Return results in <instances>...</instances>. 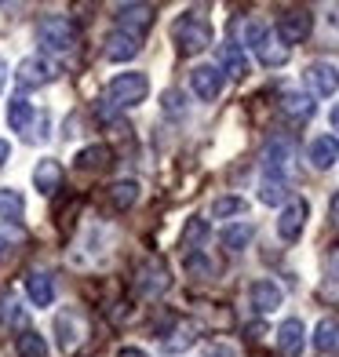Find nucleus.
I'll list each match as a JSON object with an SVG mask.
<instances>
[{"instance_id": "31", "label": "nucleus", "mask_w": 339, "mask_h": 357, "mask_svg": "<svg viewBox=\"0 0 339 357\" xmlns=\"http://www.w3.org/2000/svg\"><path fill=\"white\" fill-rule=\"evenodd\" d=\"M259 201H263V204H285V201H288V183H285V178H273V175H263Z\"/></svg>"}, {"instance_id": "11", "label": "nucleus", "mask_w": 339, "mask_h": 357, "mask_svg": "<svg viewBox=\"0 0 339 357\" xmlns=\"http://www.w3.org/2000/svg\"><path fill=\"white\" fill-rule=\"evenodd\" d=\"M306 84H310V91L317 99H329V95L339 91V70L332 62H310L306 66Z\"/></svg>"}, {"instance_id": "36", "label": "nucleus", "mask_w": 339, "mask_h": 357, "mask_svg": "<svg viewBox=\"0 0 339 357\" xmlns=\"http://www.w3.org/2000/svg\"><path fill=\"white\" fill-rule=\"evenodd\" d=\"M8 157H11V142H8V139H0V165H4Z\"/></svg>"}, {"instance_id": "35", "label": "nucleus", "mask_w": 339, "mask_h": 357, "mask_svg": "<svg viewBox=\"0 0 339 357\" xmlns=\"http://www.w3.org/2000/svg\"><path fill=\"white\" fill-rule=\"evenodd\" d=\"M117 357H150V354L142 350V347H121V350H117Z\"/></svg>"}, {"instance_id": "25", "label": "nucleus", "mask_w": 339, "mask_h": 357, "mask_svg": "<svg viewBox=\"0 0 339 357\" xmlns=\"http://www.w3.org/2000/svg\"><path fill=\"white\" fill-rule=\"evenodd\" d=\"M139 201V183L135 178H117V183L110 186V204H113V212H128Z\"/></svg>"}, {"instance_id": "9", "label": "nucleus", "mask_w": 339, "mask_h": 357, "mask_svg": "<svg viewBox=\"0 0 339 357\" xmlns=\"http://www.w3.org/2000/svg\"><path fill=\"white\" fill-rule=\"evenodd\" d=\"M113 19H117V29H121V33L142 37V33H146V29L153 26V8H150V4H117Z\"/></svg>"}, {"instance_id": "16", "label": "nucleus", "mask_w": 339, "mask_h": 357, "mask_svg": "<svg viewBox=\"0 0 339 357\" xmlns=\"http://www.w3.org/2000/svg\"><path fill=\"white\" fill-rule=\"evenodd\" d=\"M26 296L33 306H52L55 303V278L44 270H29L26 273Z\"/></svg>"}, {"instance_id": "3", "label": "nucleus", "mask_w": 339, "mask_h": 357, "mask_svg": "<svg viewBox=\"0 0 339 357\" xmlns=\"http://www.w3.org/2000/svg\"><path fill=\"white\" fill-rule=\"evenodd\" d=\"M172 37H175L179 55H197L212 44V26H208V19H201L197 11H186L183 19L172 26Z\"/></svg>"}, {"instance_id": "19", "label": "nucleus", "mask_w": 339, "mask_h": 357, "mask_svg": "<svg viewBox=\"0 0 339 357\" xmlns=\"http://www.w3.org/2000/svg\"><path fill=\"white\" fill-rule=\"evenodd\" d=\"M219 70H223V77L230 73V77H248V55H245V47L241 44H234V40H226L223 47H219Z\"/></svg>"}, {"instance_id": "40", "label": "nucleus", "mask_w": 339, "mask_h": 357, "mask_svg": "<svg viewBox=\"0 0 339 357\" xmlns=\"http://www.w3.org/2000/svg\"><path fill=\"white\" fill-rule=\"evenodd\" d=\"M336 266H339V252H336Z\"/></svg>"}, {"instance_id": "15", "label": "nucleus", "mask_w": 339, "mask_h": 357, "mask_svg": "<svg viewBox=\"0 0 339 357\" xmlns=\"http://www.w3.org/2000/svg\"><path fill=\"white\" fill-rule=\"evenodd\" d=\"M306 347V328H303V321L299 317H288L281 321V328H278V350L285 357H299Z\"/></svg>"}, {"instance_id": "32", "label": "nucleus", "mask_w": 339, "mask_h": 357, "mask_svg": "<svg viewBox=\"0 0 339 357\" xmlns=\"http://www.w3.org/2000/svg\"><path fill=\"white\" fill-rule=\"evenodd\" d=\"M208 237V222L204 219H190L186 222V230H183V248H193L197 241H204Z\"/></svg>"}, {"instance_id": "13", "label": "nucleus", "mask_w": 339, "mask_h": 357, "mask_svg": "<svg viewBox=\"0 0 339 357\" xmlns=\"http://www.w3.org/2000/svg\"><path fill=\"white\" fill-rule=\"evenodd\" d=\"M288 165H292V142L288 139H270L263 146V172L273 178H285Z\"/></svg>"}, {"instance_id": "6", "label": "nucleus", "mask_w": 339, "mask_h": 357, "mask_svg": "<svg viewBox=\"0 0 339 357\" xmlns=\"http://www.w3.org/2000/svg\"><path fill=\"white\" fill-rule=\"evenodd\" d=\"M310 29H314V15L306 11V8H288L278 26H273V33L281 37L285 47H292V44H303L306 37H310Z\"/></svg>"}, {"instance_id": "20", "label": "nucleus", "mask_w": 339, "mask_h": 357, "mask_svg": "<svg viewBox=\"0 0 339 357\" xmlns=\"http://www.w3.org/2000/svg\"><path fill=\"white\" fill-rule=\"evenodd\" d=\"M314 347L325 357H339V317H321L314 328Z\"/></svg>"}, {"instance_id": "28", "label": "nucleus", "mask_w": 339, "mask_h": 357, "mask_svg": "<svg viewBox=\"0 0 339 357\" xmlns=\"http://www.w3.org/2000/svg\"><path fill=\"white\" fill-rule=\"evenodd\" d=\"M248 212V201L237 197V193H223L212 201V219H241Z\"/></svg>"}, {"instance_id": "5", "label": "nucleus", "mask_w": 339, "mask_h": 357, "mask_svg": "<svg viewBox=\"0 0 339 357\" xmlns=\"http://www.w3.org/2000/svg\"><path fill=\"white\" fill-rule=\"evenodd\" d=\"M168 284H172V273L165 266V259H157V255L142 259L139 270H135V291H139V296L142 299H157Z\"/></svg>"}, {"instance_id": "14", "label": "nucleus", "mask_w": 339, "mask_h": 357, "mask_svg": "<svg viewBox=\"0 0 339 357\" xmlns=\"http://www.w3.org/2000/svg\"><path fill=\"white\" fill-rule=\"evenodd\" d=\"M248 303H252L255 314H273L285 303V291L273 284V281L259 278V281H252V288H248Z\"/></svg>"}, {"instance_id": "7", "label": "nucleus", "mask_w": 339, "mask_h": 357, "mask_svg": "<svg viewBox=\"0 0 339 357\" xmlns=\"http://www.w3.org/2000/svg\"><path fill=\"white\" fill-rule=\"evenodd\" d=\"M59 77V66L52 59L44 55H33V59H22L19 62V73H15V80H19L22 91H33V88H47L52 80Z\"/></svg>"}, {"instance_id": "38", "label": "nucleus", "mask_w": 339, "mask_h": 357, "mask_svg": "<svg viewBox=\"0 0 339 357\" xmlns=\"http://www.w3.org/2000/svg\"><path fill=\"white\" fill-rule=\"evenodd\" d=\"M332 219L339 222V193H332Z\"/></svg>"}, {"instance_id": "27", "label": "nucleus", "mask_w": 339, "mask_h": 357, "mask_svg": "<svg viewBox=\"0 0 339 357\" xmlns=\"http://www.w3.org/2000/svg\"><path fill=\"white\" fill-rule=\"evenodd\" d=\"M255 237V226L252 222H237V226H226L223 230V248L226 252H245Z\"/></svg>"}, {"instance_id": "26", "label": "nucleus", "mask_w": 339, "mask_h": 357, "mask_svg": "<svg viewBox=\"0 0 339 357\" xmlns=\"http://www.w3.org/2000/svg\"><path fill=\"white\" fill-rule=\"evenodd\" d=\"M26 215V197L11 186H0V219L4 222H19Z\"/></svg>"}, {"instance_id": "4", "label": "nucleus", "mask_w": 339, "mask_h": 357, "mask_svg": "<svg viewBox=\"0 0 339 357\" xmlns=\"http://www.w3.org/2000/svg\"><path fill=\"white\" fill-rule=\"evenodd\" d=\"M37 44L44 52H55V55H66L77 47V26L66 19V15H47L37 26Z\"/></svg>"}, {"instance_id": "1", "label": "nucleus", "mask_w": 339, "mask_h": 357, "mask_svg": "<svg viewBox=\"0 0 339 357\" xmlns=\"http://www.w3.org/2000/svg\"><path fill=\"white\" fill-rule=\"evenodd\" d=\"M245 44L252 47V55L259 59L263 66L278 70V66H285V62H288V47L281 44L278 33H273V26H266V22H259V19L245 26Z\"/></svg>"}, {"instance_id": "8", "label": "nucleus", "mask_w": 339, "mask_h": 357, "mask_svg": "<svg viewBox=\"0 0 339 357\" xmlns=\"http://www.w3.org/2000/svg\"><path fill=\"white\" fill-rule=\"evenodd\" d=\"M306 215H310V204H306L303 197H292V201L281 208V215H278V237L285 241V245H296V241L303 237Z\"/></svg>"}, {"instance_id": "24", "label": "nucleus", "mask_w": 339, "mask_h": 357, "mask_svg": "<svg viewBox=\"0 0 339 357\" xmlns=\"http://www.w3.org/2000/svg\"><path fill=\"white\" fill-rule=\"evenodd\" d=\"M33 186L40 193H55L62 186V165H59V160H52V157L40 160V165L33 168Z\"/></svg>"}, {"instance_id": "2", "label": "nucleus", "mask_w": 339, "mask_h": 357, "mask_svg": "<svg viewBox=\"0 0 339 357\" xmlns=\"http://www.w3.org/2000/svg\"><path fill=\"white\" fill-rule=\"evenodd\" d=\"M150 95V77L139 73V70H128V73H117L106 84V102L117 106V109H132L139 106L142 99Z\"/></svg>"}, {"instance_id": "21", "label": "nucleus", "mask_w": 339, "mask_h": 357, "mask_svg": "<svg viewBox=\"0 0 339 357\" xmlns=\"http://www.w3.org/2000/svg\"><path fill=\"white\" fill-rule=\"evenodd\" d=\"M139 37H132V33H121V29H113L110 33V40H106V59L110 62H128V59H135L139 55Z\"/></svg>"}, {"instance_id": "23", "label": "nucleus", "mask_w": 339, "mask_h": 357, "mask_svg": "<svg viewBox=\"0 0 339 357\" xmlns=\"http://www.w3.org/2000/svg\"><path fill=\"white\" fill-rule=\"evenodd\" d=\"M281 109L292 121H310L317 106H314V95H306V91H285L281 95Z\"/></svg>"}, {"instance_id": "17", "label": "nucleus", "mask_w": 339, "mask_h": 357, "mask_svg": "<svg viewBox=\"0 0 339 357\" xmlns=\"http://www.w3.org/2000/svg\"><path fill=\"white\" fill-rule=\"evenodd\" d=\"M306 157H310V165L317 172H329L336 160H339V139L336 135H317L310 142V150H306Z\"/></svg>"}, {"instance_id": "33", "label": "nucleus", "mask_w": 339, "mask_h": 357, "mask_svg": "<svg viewBox=\"0 0 339 357\" xmlns=\"http://www.w3.org/2000/svg\"><path fill=\"white\" fill-rule=\"evenodd\" d=\"M186 270H190V273H204V278H212V273H216V263H212L208 255H197V252H193V255L186 259Z\"/></svg>"}, {"instance_id": "37", "label": "nucleus", "mask_w": 339, "mask_h": 357, "mask_svg": "<svg viewBox=\"0 0 339 357\" xmlns=\"http://www.w3.org/2000/svg\"><path fill=\"white\" fill-rule=\"evenodd\" d=\"M329 121H332V128H336V132H339V102L332 106V113H329Z\"/></svg>"}, {"instance_id": "34", "label": "nucleus", "mask_w": 339, "mask_h": 357, "mask_svg": "<svg viewBox=\"0 0 339 357\" xmlns=\"http://www.w3.org/2000/svg\"><path fill=\"white\" fill-rule=\"evenodd\" d=\"M201 357H237V350H234V347H226V343H212V347H204Z\"/></svg>"}, {"instance_id": "12", "label": "nucleus", "mask_w": 339, "mask_h": 357, "mask_svg": "<svg viewBox=\"0 0 339 357\" xmlns=\"http://www.w3.org/2000/svg\"><path fill=\"white\" fill-rule=\"evenodd\" d=\"M55 335H59V347L66 354H73L80 347V339H84V317L77 310H62L55 317Z\"/></svg>"}, {"instance_id": "39", "label": "nucleus", "mask_w": 339, "mask_h": 357, "mask_svg": "<svg viewBox=\"0 0 339 357\" xmlns=\"http://www.w3.org/2000/svg\"><path fill=\"white\" fill-rule=\"evenodd\" d=\"M4 80H8V66H4V59H0V91H4Z\"/></svg>"}, {"instance_id": "10", "label": "nucleus", "mask_w": 339, "mask_h": 357, "mask_svg": "<svg viewBox=\"0 0 339 357\" xmlns=\"http://www.w3.org/2000/svg\"><path fill=\"white\" fill-rule=\"evenodd\" d=\"M223 84H226V77L219 66H197V70H190V91L197 95L201 102H216L219 95H223Z\"/></svg>"}, {"instance_id": "22", "label": "nucleus", "mask_w": 339, "mask_h": 357, "mask_svg": "<svg viewBox=\"0 0 339 357\" xmlns=\"http://www.w3.org/2000/svg\"><path fill=\"white\" fill-rule=\"evenodd\" d=\"M26 245V230L19 222H0V263H11Z\"/></svg>"}, {"instance_id": "18", "label": "nucleus", "mask_w": 339, "mask_h": 357, "mask_svg": "<svg viewBox=\"0 0 339 357\" xmlns=\"http://www.w3.org/2000/svg\"><path fill=\"white\" fill-rule=\"evenodd\" d=\"M33 121H37L33 102H29L26 95H15V99L8 102V124H11V132H19V135L33 132Z\"/></svg>"}, {"instance_id": "30", "label": "nucleus", "mask_w": 339, "mask_h": 357, "mask_svg": "<svg viewBox=\"0 0 339 357\" xmlns=\"http://www.w3.org/2000/svg\"><path fill=\"white\" fill-rule=\"evenodd\" d=\"M15 354L19 357H47V343H44V335L37 332H19V339H15Z\"/></svg>"}, {"instance_id": "29", "label": "nucleus", "mask_w": 339, "mask_h": 357, "mask_svg": "<svg viewBox=\"0 0 339 357\" xmlns=\"http://www.w3.org/2000/svg\"><path fill=\"white\" fill-rule=\"evenodd\" d=\"M113 153H110V146H84V150L77 153V168L80 172H99V168H106V160H110Z\"/></svg>"}]
</instances>
